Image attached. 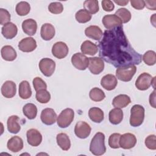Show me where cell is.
Instances as JSON below:
<instances>
[{
    "label": "cell",
    "mask_w": 156,
    "mask_h": 156,
    "mask_svg": "<svg viewBox=\"0 0 156 156\" xmlns=\"http://www.w3.org/2000/svg\"><path fill=\"white\" fill-rule=\"evenodd\" d=\"M98 48L99 57L116 68L139 65L142 60V55L130 45L122 26L105 30Z\"/></svg>",
    "instance_id": "obj_1"
},
{
    "label": "cell",
    "mask_w": 156,
    "mask_h": 156,
    "mask_svg": "<svg viewBox=\"0 0 156 156\" xmlns=\"http://www.w3.org/2000/svg\"><path fill=\"white\" fill-rule=\"evenodd\" d=\"M90 151L94 155H102L106 151L105 146V135L102 132L96 133L92 138Z\"/></svg>",
    "instance_id": "obj_2"
},
{
    "label": "cell",
    "mask_w": 156,
    "mask_h": 156,
    "mask_svg": "<svg viewBox=\"0 0 156 156\" xmlns=\"http://www.w3.org/2000/svg\"><path fill=\"white\" fill-rule=\"evenodd\" d=\"M144 119V108L139 104L132 106L130 109V125L132 127H138L142 124Z\"/></svg>",
    "instance_id": "obj_3"
},
{
    "label": "cell",
    "mask_w": 156,
    "mask_h": 156,
    "mask_svg": "<svg viewBox=\"0 0 156 156\" xmlns=\"http://www.w3.org/2000/svg\"><path fill=\"white\" fill-rule=\"evenodd\" d=\"M136 71L135 65H129L119 67L116 70V77L123 82H129L131 80L133 76Z\"/></svg>",
    "instance_id": "obj_4"
},
{
    "label": "cell",
    "mask_w": 156,
    "mask_h": 156,
    "mask_svg": "<svg viewBox=\"0 0 156 156\" xmlns=\"http://www.w3.org/2000/svg\"><path fill=\"white\" fill-rule=\"evenodd\" d=\"M74 117V112L70 108H67L62 111L57 119V122L60 128L68 127L73 122Z\"/></svg>",
    "instance_id": "obj_5"
},
{
    "label": "cell",
    "mask_w": 156,
    "mask_h": 156,
    "mask_svg": "<svg viewBox=\"0 0 156 156\" xmlns=\"http://www.w3.org/2000/svg\"><path fill=\"white\" fill-rule=\"evenodd\" d=\"M155 77H152L149 73H143L141 74L136 80L135 87L139 90H146L152 83H155Z\"/></svg>",
    "instance_id": "obj_6"
},
{
    "label": "cell",
    "mask_w": 156,
    "mask_h": 156,
    "mask_svg": "<svg viewBox=\"0 0 156 156\" xmlns=\"http://www.w3.org/2000/svg\"><path fill=\"white\" fill-rule=\"evenodd\" d=\"M38 66L40 71L44 76L50 77L55 71V63L49 58H44L40 61Z\"/></svg>",
    "instance_id": "obj_7"
},
{
    "label": "cell",
    "mask_w": 156,
    "mask_h": 156,
    "mask_svg": "<svg viewBox=\"0 0 156 156\" xmlns=\"http://www.w3.org/2000/svg\"><path fill=\"white\" fill-rule=\"evenodd\" d=\"M73 65L77 69L85 70L88 66V58L82 53L77 52L74 54L71 57Z\"/></svg>",
    "instance_id": "obj_8"
},
{
    "label": "cell",
    "mask_w": 156,
    "mask_h": 156,
    "mask_svg": "<svg viewBox=\"0 0 156 156\" xmlns=\"http://www.w3.org/2000/svg\"><path fill=\"white\" fill-rule=\"evenodd\" d=\"M88 69L93 74H99L104 69V63L103 60L98 57L88 58Z\"/></svg>",
    "instance_id": "obj_9"
},
{
    "label": "cell",
    "mask_w": 156,
    "mask_h": 156,
    "mask_svg": "<svg viewBox=\"0 0 156 156\" xmlns=\"http://www.w3.org/2000/svg\"><path fill=\"white\" fill-rule=\"evenodd\" d=\"M90 126L85 121H79L74 127V133L76 135L81 139L87 138L91 133Z\"/></svg>",
    "instance_id": "obj_10"
},
{
    "label": "cell",
    "mask_w": 156,
    "mask_h": 156,
    "mask_svg": "<svg viewBox=\"0 0 156 156\" xmlns=\"http://www.w3.org/2000/svg\"><path fill=\"white\" fill-rule=\"evenodd\" d=\"M52 54L55 57L58 59L63 58L68 54V47L64 42H56L52 46Z\"/></svg>",
    "instance_id": "obj_11"
},
{
    "label": "cell",
    "mask_w": 156,
    "mask_h": 156,
    "mask_svg": "<svg viewBox=\"0 0 156 156\" xmlns=\"http://www.w3.org/2000/svg\"><path fill=\"white\" fill-rule=\"evenodd\" d=\"M136 143V136L130 133H126L121 135L119 146L124 149H130L133 147Z\"/></svg>",
    "instance_id": "obj_12"
},
{
    "label": "cell",
    "mask_w": 156,
    "mask_h": 156,
    "mask_svg": "<svg viewBox=\"0 0 156 156\" xmlns=\"http://www.w3.org/2000/svg\"><path fill=\"white\" fill-rule=\"evenodd\" d=\"M102 22L104 27L108 30L112 29L119 26H122L121 19L115 14L105 15L102 20Z\"/></svg>",
    "instance_id": "obj_13"
},
{
    "label": "cell",
    "mask_w": 156,
    "mask_h": 156,
    "mask_svg": "<svg viewBox=\"0 0 156 156\" xmlns=\"http://www.w3.org/2000/svg\"><path fill=\"white\" fill-rule=\"evenodd\" d=\"M40 118L43 123L49 126L52 125L55 122L57 116L54 109L51 108H46L41 111Z\"/></svg>",
    "instance_id": "obj_14"
},
{
    "label": "cell",
    "mask_w": 156,
    "mask_h": 156,
    "mask_svg": "<svg viewBox=\"0 0 156 156\" xmlns=\"http://www.w3.org/2000/svg\"><path fill=\"white\" fill-rule=\"evenodd\" d=\"M27 141L29 144L32 146H38L42 141V135L41 133L35 129H30L26 133Z\"/></svg>",
    "instance_id": "obj_15"
},
{
    "label": "cell",
    "mask_w": 156,
    "mask_h": 156,
    "mask_svg": "<svg viewBox=\"0 0 156 156\" xmlns=\"http://www.w3.org/2000/svg\"><path fill=\"white\" fill-rule=\"evenodd\" d=\"M37 42L32 37H26L22 39L18 43V48L24 52H30L37 48Z\"/></svg>",
    "instance_id": "obj_16"
},
{
    "label": "cell",
    "mask_w": 156,
    "mask_h": 156,
    "mask_svg": "<svg viewBox=\"0 0 156 156\" xmlns=\"http://www.w3.org/2000/svg\"><path fill=\"white\" fill-rule=\"evenodd\" d=\"M16 93V83L11 80L5 81L1 87V93L6 98H13Z\"/></svg>",
    "instance_id": "obj_17"
},
{
    "label": "cell",
    "mask_w": 156,
    "mask_h": 156,
    "mask_svg": "<svg viewBox=\"0 0 156 156\" xmlns=\"http://www.w3.org/2000/svg\"><path fill=\"white\" fill-rule=\"evenodd\" d=\"M118 84L116 77L111 74L105 75L101 80V86L108 91L114 90Z\"/></svg>",
    "instance_id": "obj_18"
},
{
    "label": "cell",
    "mask_w": 156,
    "mask_h": 156,
    "mask_svg": "<svg viewBox=\"0 0 156 156\" xmlns=\"http://www.w3.org/2000/svg\"><path fill=\"white\" fill-rule=\"evenodd\" d=\"M7 146L9 151L18 152L23 148V141L20 136H14L8 140Z\"/></svg>",
    "instance_id": "obj_19"
},
{
    "label": "cell",
    "mask_w": 156,
    "mask_h": 156,
    "mask_svg": "<svg viewBox=\"0 0 156 156\" xmlns=\"http://www.w3.org/2000/svg\"><path fill=\"white\" fill-rule=\"evenodd\" d=\"M17 32V26L11 22L4 25L1 29V33L6 39H12L16 35Z\"/></svg>",
    "instance_id": "obj_20"
},
{
    "label": "cell",
    "mask_w": 156,
    "mask_h": 156,
    "mask_svg": "<svg viewBox=\"0 0 156 156\" xmlns=\"http://www.w3.org/2000/svg\"><path fill=\"white\" fill-rule=\"evenodd\" d=\"M22 29L26 34L30 36L34 35L37 29V22L32 18L25 20L22 23Z\"/></svg>",
    "instance_id": "obj_21"
},
{
    "label": "cell",
    "mask_w": 156,
    "mask_h": 156,
    "mask_svg": "<svg viewBox=\"0 0 156 156\" xmlns=\"http://www.w3.org/2000/svg\"><path fill=\"white\" fill-rule=\"evenodd\" d=\"M55 28L50 23H44L41 27L40 34L41 38L46 41L51 40L55 35Z\"/></svg>",
    "instance_id": "obj_22"
},
{
    "label": "cell",
    "mask_w": 156,
    "mask_h": 156,
    "mask_svg": "<svg viewBox=\"0 0 156 156\" xmlns=\"http://www.w3.org/2000/svg\"><path fill=\"white\" fill-rule=\"evenodd\" d=\"M19 121L20 118L16 115H12L9 117L7 121L8 131L12 133H18L21 130V126Z\"/></svg>",
    "instance_id": "obj_23"
},
{
    "label": "cell",
    "mask_w": 156,
    "mask_h": 156,
    "mask_svg": "<svg viewBox=\"0 0 156 156\" xmlns=\"http://www.w3.org/2000/svg\"><path fill=\"white\" fill-rule=\"evenodd\" d=\"M85 34L87 37L94 40H99L103 35L101 29L98 26H90L85 30Z\"/></svg>",
    "instance_id": "obj_24"
},
{
    "label": "cell",
    "mask_w": 156,
    "mask_h": 156,
    "mask_svg": "<svg viewBox=\"0 0 156 156\" xmlns=\"http://www.w3.org/2000/svg\"><path fill=\"white\" fill-rule=\"evenodd\" d=\"M80 50L82 54L90 55H95L98 51V46L90 40H86L82 43L80 46Z\"/></svg>",
    "instance_id": "obj_25"
},
{
    "label": "cell",
    "mask_w": 156,
    "mask_h": 156,
    "mask_svg": "<svg viewBox=\"0 0 156 156\" xmlns=\"http://www.w3.org/2000/svg\"><path fill=\"white\" fill-rule=\"evenodd\" d=\"M1 54L2 58L6 61H13L17 57L16 51L10 45L3 46L1 50Z\"/></svg>",
    "instance_id": "obj_26"
},
{
    "label": "cell",
    "mask_w": 156,
    "mask_h": 156,
    "mask_svg": "<svg viewBox=\"0 0 156 156\" xmlns=\"http://www.w3.org/2000/svg\"><path fill=\"white\" fill-rule=\"evenodd\" d=\"M131 102L130 98L126 94H119L114 98L112 105L115 108H122L127 106Z\"/></svg>",
    "instance_id": "obj_27"
},
{
    "label": "cell",
    "mask_w": 156,
    "mask_h": 156,
    "mask_svg": "<svg viewBox=\"0 0 156 156\" xmlns=\"http://www.w3.org/2000/svg\"><path fill=\"white\" fill-rule=\"evenodd\" d=\"M108 118L109 121L112 124H119L122 121L123 112L120 108H115L109 112Z\"/></svg>",
    "instance_id": "obj_28"
},
{
    "label": "cell",
    "mask_w": 156,
    "mask_h": 156,
    "mask_svg": "<svg viewBox=\"0 0 156 156\" xmlns=\"http://www.w3.org/2000/svg\"><path fill=\"white\" fill-rule=\"evenodd\" d=\"M19 96L23 99H27L32 96V90L27 80H23L19 85Z\"/></svg>",
    "instance_id": "obj_29"
},
{
    "label": "cell",
    "mask_w": 156,
    "mask_h": 156,
    "mask_svg": "<svg viewBox=\"0 0 156 156\" xmlns=\"http://www.w3.org/2000/svg\"><path fill=\"white\" fill-rule=\"evenodd\" d=\"M88 116L90 119L94 122L100 123L104 118L103 111L98 107H92L88 111Z\"/></svg>",
    "instance_id": "obj_30"
},
{
    "label": "cell",
    "mask_w": 156,
    "mask_h": 156,
    "mask_svg": "<svg viewBox=\"0 0 156 156\" xmlns=\"http://www.w3.org/2000/svg\"><path fill=\"white\" fill-rule=\"evenodd\" d=\"M57 143L63 151H68L71 147V141L69 136L65 133H60L56 136Z\"/></svg>",
    "instance_id": "obj_31"
},
{
    "label": "cell",
    "mask_w": 156,
    "mask_h": 156,
    "mask_svg": "<svg viewBox=\"0 0 156 156\" xmlns=\"http://www.w3.org/2000/svg\"><path fill=\"white\" fill-rule=\"evenodd\" d=\"M23 112L24 116L28 119H35L37 115V106L32 103L26 104L23 108Z\"/></svg>",
    "instance_id": "obj_32"
},
{
    "label": "cell",
    "mask_w": 156,
    "mask_h": 156,
    "mask_svg": "<svg viewBox=\"0 0 156 156\" xmlns=\"http://www.w3.org/2000/svg\"><path fill=\"white\" fill-rule=\"evenodd\" d=\"M89 97L94 102H100L105 98V95L101 89L94 87L90 90L89 93Z\"/></svg>",
    "instance_id": "obj_33"
},
{
    "label": "cell",
    "mask_w": 156,
    "mask_h": 156,
    "mask_svg": "<svg viewBox=\"0 0 156 156\" xmlns=\"http://www.w3.org/2000/svg\"><path fill=\"white\" fill-rule=\"evenodd\" d=\"M83 7L85 10L88 12L90 14H95L99 10L98 1L96 0L85 1L83 2Z\"/></svg>",
    "instance_id": "obj_34"
},
{
    "label": "cell",
    "mask_w": 156,
    "mask_h": 156,
    "mask_svg": "<svg viewBox=\"0 0 156 156\" xmlns=\"http://www.w3.org/2000/svg\"><path fill=\"white\" fill-rule=\"evenodd\" d=\"M15 10L18 15L25 16L29 13L30 10V5L27 2L21 1L16 4Z\"/></svg>",
    "instance_id": "obj_35"
},
{
    "label": "cell",
    "mask_w": 156,
    "mask_h": 156,
    "mask_svg": "<svg viewBox=\"0 0 156 156\" xmlns=\"http://www.w3.org/2000/svg\"><path fill=\"white\" fill-rule=\"evenodd\" d=\"M76 20L80 23H85L90 21L91 19V15L85 9H80L78 10L75 15Z\"/></svg>",
    "instance_id": "obj_36"
},
{
    "label": "cell",
    "mask_w": 156,
    "mask_h": 156,
    "mask_svg": "<svg viewBox=\"0 0 156 156\" xmlns=\"http://www.w3.org/2000/svg\"><path fill=\"white\" fill-rule=\"evenodd\" d=\"M115 15L121 19L122 23H127L131 19V13L130 11L126 8L119 9L116 11Z\"/></svg>",
    "instance_id": "obj_37"
},
{
    "label": "cell",
    "mask_w": 156,
    "mask_h": 156,
    "mask_svg": "<svg viewBox=\"0 0 156 156\" xmlns=\"http://www.w3.org/2000/svg\"><path fill=\"white\" fill-rule=\"evenodd\" d=\"M35 98L37 101L41 104L48 103L51 99V94L49 91L46 89L41 90L38 91H36Z\"/></svg>",
    "instance_id": "obj_38"
},
{
    "label": "cell",
    "mask_w": 156,
    "mask_h": 156,
    "mask_svg": "<svg viewBox=\"0 0 156 156\" xmlns=\"http://www.w3.org/2000/svg\"><path fill=\"white\" fill-rule=\"evenodd\" d=\"M143 62L149 66H152L155 64L156 55L154 51H147L142 57Z\"/></svg>",
    "instance_id": "obj_39"
},
{
    "label": "cell",
    "mask_w": 156,
    "mask_h": 156,
    "mask_svg": "<svg viewBox=\"0 0 156 156\" xmlns=\"http://www.w3.org/2000/svg\"><path fill=\"white\" fill-rule=\"evenodd\" d=\"M121 135L118 133H114L109 136L108 138V145L111 148L118 149L119 146V138Z\"/></svg>",
    "instance_id": "obj_40"
},
{
    "label": "cell",
    "mask_w": 156,
    "mask_h": 156,
    "mask_svg": "<svg viewBox=\"0 0 156 156\" xmlns=\"http://www.w3.org/2000/svg\"><path fill=\"white\" fill-rule=\"evenodd\" d=\"M48 10L53 14H59L63 12V6L60 2H53L48 5Z\"/></svg>",
    "instance_id": "obj_41"
},
{
    "label": "cell",
    "mask_w": 156,
    "mask_h": 156,
    "mask_svg": "<svg viewBox=\"0 0 156 156\" xmlns=\"http://www.w3.org/2000/svg\"><path fill=\"white\" fill-rule=\"evenodd\" d=\"M33 86L36 91H38L41 90L47 89V85L46 82L40 77H36L33 80Z\"/></svg>",
    "instance_id": "obj_42"
},
{
    "label": "cell",
    "mask_w": 156,
    "mask_h": 156,
    "mask_svg": "<svg viewBox=\"0 0 156 156\" xmlns=\"http://www.w3.org/2000/svg\"><path fill=\"white\" fill-rule=\"evenodd\" d=\"M10 14L6 9H0V24L1 25H5L10 22Z\"/></svg>",
    "instance_id": "obj_43"
},
{
    "label": "cell",
    "mask_w": 156,
    "mask_h": 156,
    "mask_svg": "<svg viewBox=\"0 0 156 156\" xmlns=\"http://www.w3.org/2000/svg\"><path fill=\"white\" fill-rule=\"evenodd\" d=\"M145 145L151 150L156 149V136L155 135H150L145 139Z\"/></svg>",
    "instance_id": "obj_44"
},
{
    "label": "cell",
    "mask_w": 156,
    "mask_h": 156,
    "mask_svg": "<svg viewBox=\"0 0 156 156\" xmlns=\"http://www.w3.org/2000/svg\"><path fill=\"white\" fill-rule=\"evenodd\" d=\"M102 7L103 10L105 12H111L113 11L115 9V5L113 2L110 0H103L101 2Z\"/></svg>",
    "instance_id": "obj_45"
},
{
    "label": "cell",
    "mask_w": 156,
    "mask_h": 156,
    "mask_svg": "<svg viewBox=\"0 0 156 156\" xmlns=\"http://www.w3.org/2000/svg\"><path fill=\"white\" fill-rule=\"evenodd\" d=\"M131 5L136 10H142L145 7V1L143 0H131Z\"/></svg>",
    "instance_id": "obj_46"
},
{
    "label": "cell",
    "mask_w": 156,
    "mask_h": 156,
    "mask_svg": "<svg viewBox=\"0 0 156 156\" xmlns=\"http://www.w3.org/2000/svg\"><path fill=\"white\" fill-rule=\"evenodd\" d=\"M156 1L152 0V1H145V6L149 9L152 10H155L156 9Z\"/></svg>",
    "instance_id": "obj_47"
},
{
    "label": "cell",
    "mask_w": 156,
    "mask_h": 156,
    "mask_svg": "<svg viewBox=\"0 0 156 156\" xmlns=\"http://www.w3.org/2000/svg\"><path fill=\"white\" fill-rule=\"evenodd\" d=\"M149 104L153 108H156L155 107V90H154L149 96Z\"/></svg>",
    "instance_id": "obj_48"
},
{
    "label": "cell",
    "mask_w": 156,
    "mask_h": 156,
    "mask_svg": "<svg viewBox=\"0 0 156 156\" xmlns=\"http://www.w3.org/2000/svg\"><path fill=\"white\" fill-rule=\"evenodd\" d=\"M114 2H115L116 4H117L118 5H120V6H124L126 5H127L129 2V1L128 0H126V1H121V0H114L113 1Z\"/></svg>",
    "instance_id": "obj_49"
}]
</instances>
